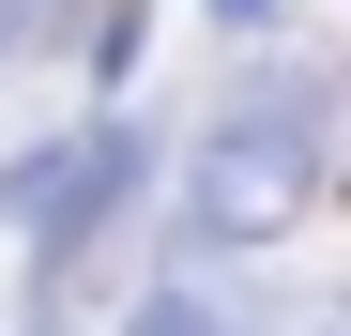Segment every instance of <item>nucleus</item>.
<instances>
[{"mask_svg":"<svg viewBox=\"0 0 351 336\" xmlns=\"http://www.w3.org/2000/svg\"><path fill=\"white\" fill-rule=\"evenodd\" d=\"M321 168H336V107H321V77H245L214 107V138H199V168H184V214L214 245H275V230H306L321 214Z\"/></svg>","mask_w":351,"mask_h":336,"instance_id":"obj_1","label":"nucleus"},{"mask_svg":"<svg viewBox=\"0 0 351 336\" xmlns=\"http://www.w3.org/2000/svg\"><path fill=\"white\" fill-rule=\"evenodd\" d=\"M123 336H229V321H214V306H199V291H153V306H138V321H123Z\"/></svg>","mask_w":351,"mask_h":336,"instance_id":"obj_2","label":"nucleus"}]
</instances>
